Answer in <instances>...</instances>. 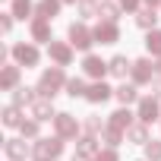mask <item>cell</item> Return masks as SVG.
<instances>
[{
    "instance_id": "6da1fadb",
    "label": "cell",
    "mask_w": 161,
    "mask_h": 161,
    "mask_svg": "<svg viewBox=\"0 0 161 161\" xmlns=\"http://www.w3.org/2000/svg\"><path fill=\"white\" fill-rule=\"evenodd\" d=\"M66 82L69 79L63 76V66H51V69H44L41 73V79H38V98H54L60 89H66Z\"/></svg>"
},
{
    "instance_id": "7a4b0ae2",
    "label": "cell",
    "mask_w": 161,
    "mask_h": 161,
    "mask_svg": "<svg viewBox=\"0 0 161 161\" xmlns=\"http://www.w3.org/2000/svg\"><path fill=\"white\" fill-rule=\"evenodd\" d=\"M63 155V139L54 136V139H38L35 142V161H57Z\"/></svg>"
},
{
    "instance_id": "3957f363",
    "label": "cell",
    "mask_w": 161,
    "mask_h": 161,
    "mask_svg": "<svg viewBox=\"0 0 161 161\" xmlns=\"http://www.w3.org/2000/svg\"><path fill=\"white\" fill-rule=\"evenodd\" d=\"M69 44L79 47V51H89V47L95 44V32H92L86 22H73V25H69Z\"/></svg>"
},
{
    "instance_id": "277c9868",
    "label": "cell",
    "mask_w": 161,
    "mask_h": 161,
    "mask_svg": "<svg viewBox=\"0 0 161 161\" xmlns=\"http://www.w3.org/2000/svg\"><path fill=\"white\" fill-rule=\"evenodd\" d=\"M10 54H13V60L19 63V66H38V60H41V54H38V47L35 44H13L10 47Z\"/></svg>"
},
{
    "instance_id": "5b68a950",
    "label": "cell",
    "mask_w": 161,
    "mask_h": 161,
    "mask_svg": "<svg viewBox=\"0 0 161 161\" xmlns=\"http://www.w3.org/2000/svg\"><path fill=\"white\" fill-rule=\"evenodd\" d=\"M133 86H148V82H155V63L148 60V57H142V60H136L133 63Z\"/></svg>"
},
{
    "instance_id": "8992f818",
    "label": "cell",
    "mask_w": 161,
    "mask_h": 161,
    "mask_svg": "<svg viewBox=\"0 0 161 161\" xmlns=\"http://www.w3.org/2000/svg\"><path fill=\"white\" fill-rule=\"evenodd\" d=\"M47 54H51V60L57 66H69L73 63V44L69 41H51L47 44Z\"/></svg>"
},
{
    "instance_id": "52a82bcc",
    "label": "cell",
    "mask_w": 161,
    "mask_h": 161,
    "mask_svg": "<svg viewBox=\"0 0 161 161\" xmlns=\"http://www.w3.org/2000/svg\"><path fill=\"white\" fill-rule=\"evenodd\" d=\"M136 117H139V123H152V120H158L161 117V104H158V98H139V111H136Z\"/></svg>"
},
{
    "instance_id": "ba28073f",
    "label": "cell",
    "mask_w": 161,
    "mask_h": 161,
    "mask_svg": "<svg viewBox=\"0 0 161 161\" xmlns=\"http://www.w3.org/2000/svg\"><path fill=\"white\" fill-rule=\"evenodd\" d=\"M54 130H57L60 139H76L79 136V123H76L73 114H57L54 117Z\"/></svg>"
},
{
    "instance_id": "9c48e42d",
    "label": "cell",
    "mask_w": 161,
    "mask_h": 161,
    "mask_svg": "<svg viewBox=\"0 0 161 161\" xmlns=\"http://www.w3.org/2000/svg\"><path fill=\"white\" fill-rule=\"evenodd\" d=\"M3 152L10 161H25L29 155H35V148H29L25 139H3Z\"/></svg>"
},
{
    "instance_id": "30bf717a",
    "label": "cell",
    "mask_w": 161,
    "mask_h": 161,
    "mask_svg": "<svg viewBox=\"0 0 161 161\" xmlns=\"http://www.w3.org/2000/svg\"><path fill=\"white\" fill-rule=\"evenodd\" d=\"M92 32H95V41H101V44H117V41H120V29H117V22H104V19H101Z\"/></svg>"
},
{
    "instance_id": "8fae6325",
    "label": "cell",
    "mask_w": 161,
    "mask_h": 161,
    "mask_svg": "<svg viewBox=\"0 0 161 161\" xmlns=\"http://www.w3.org/2000/svg\"><path fill=\"white\" fill-rule=\"evenodd\" d=\"M82 69H86V76H92V79H95V82H101V79H104V73H108V63H104L101 57H95V54H86Z\"/></svg>"
},
{
    "instance_id": "7c38bea8",
    "label": "cell",
    "mask_w": 161,
    "mask_h": 161,
    "mask_svg": "<svg viewBox=\"0 0 161 161\" xmlns=\"http://www.w3.org/2000/svg\"><path fill=\"white\" fill-rule=\"evenodd\" d=\"M0 89H3V92L19 89V63H10V66L0 69Z\"/></svg>"
},
{
    "instance_id": "4fadbf2b",
    "label": "cell",
    "mask_w": 161,
    "mask_h": 161,
    "mask_svg": "<svg viewBox=\"0 0 161 161\" xmlns=\"http://www.w3.org/2000/svg\"><path fill=\"white\" fill-rule=\"evenodd\" d=\"M111 95H114V89L104 82V79H101V82H92V86H89V95H86V98H89L92 104H104Z\"/></svg>"
},
{
    "instance_id": "5bb4252c",
    "label": "cell",
    "mask_w": 161,
    "mask_h": 161,
    "mask_svg": "<svg viewBox=\"0 0 161 161\" xmlns=\"http://www.w3.org/2000/svg\"><path fill=\"white\" fill-rule=\"evenodd\" d=\"M60 3H63V0H38V3H35V16L51 22L54 16H60Z\"/></svg>"
},
{
    "instance_id": "9a60e30c",
    "label": "cell",
    "mask_w": 161,
    "mask_h": 161,
    "mask_svg": "<svg viewBox=\"0 0 161 161\" xmlns=\"http://www.w3.org/2000/svg\"><path fill=\"white\" fill-rule=\"evenodd\" d=\"M98 152H101V145H98V139H95V136H89V133H86V136H79V139H76V155L95 158Z\"/></svg>"
},
{
    "instance_id": "2e32d148",
    "label": "cell",
    "mask_w": 161,
    "mask_h": 161,
    "mask_svg": "<svg viewBox=\"0 0 161 161\" xmlns=\"http://www.w3.org/2000/svg\"><path fill=\"white\" fill-rule=\"evenodd\" d=\"M38 101V89H29V86H19V89H13V101L10 104H16V108H22V104H35Z\"/></svg>"
},
{
    "instance_id": "e0dca14e",
    "label": "cell",
    "mask_w": 161,
    "mask_h": 161,
    "mask_svg": "<svg viewBox=\"0 0 161 161\" xmlns=\"http://www.w3.org/2000/svg\"><path fill=\"white\" fill-rule=\"evenodd\" d=\"M32 117H35L38 123H44V120H54L57 114H54V104H51V98H38V101L32 104Z\"/></svg>"
},
{
    "instance_id": "ac0fdd59",
    "label": "cell",
    "mask_w": 161,
    "mask_h": 161,
    "mask_svg": "<svg viewBox=\"0 0 161 161\" xmlns=\"http://www.w3.org/2000/svg\"><path fill=\"white\" fill-rule=\"evenodd\" d=\"M29 32H32V41H47V44L54 41V38H51V22H47V19H38V16H35Z\"/></svg>"
},
{
    "instance_id": "d6986e66",
    "label": "cell",
    "mask_w": 161,
    "mask_h": 161,
    "mask_svg": "<svg viewBox=\"0 0 161 161\" xmlns=\"http://www.w3.org/2000/svg\"><path fill=\"white\" fill-rule=\"evenodd\" d=\"M108 73H111V76H120V79H123L126 73H133V63H130V60H126L123 54H117V57H111V60H108Z\"/></svg>"
},
{
    "instance_id": "ffe728a7",
    "label": "cell",
    "mask_w": 161,
    "mask_h": 161,
    "mask_svg": "<svg viewBox=\"0 0 161 161\" xmlns=\"http://www.w3.org/2000/svg\"><path fill=\"white\" fill-rule=\"evenodd\" d=\"M108 126H114V130H130L133 126V114H130V108H120V111H114L111 114V120H108Z\"/></svg>"
},
{
    "instance_id": "44dd1931",
    "label": "cell",
    "mask_w": 161,
    "mask_h": 161,
    "mask_svg": "<svg viewBox=\"0 0 161 161\" xmlns=\"http://www.w3.org/2000/svg\"><path fill=\"white\" fill-rule=\"evenodd\" d=\"M126 139L130 142H136V145H148L152 139H148V126L145 123H133L130 130H126Z\"/></svg>"
},
{
    "instance_id": "7402d4cb",
    "label": "cell",
    "mask_w": 161,
    "mask_h": 161,
    "mask_svg": "<svg viewBox=\"0 0 161 161\" xmlns=\"http://www.w3.org/2000/svg\"><path fill=\"white\" fill-rule=\"evenodd\" d=\"M136 95H139V92H136V86H126V82L114 89V98H117L123 108H126V104H133V101H136Z\"/></svg>"
},
{
    "instance_id": "603a6c76",
    "label": "cell",
    "mask_w": 161,
    "mask_h": 161,
    "mask_svg": "<svg viewBox=\"0 0 161 161\" xmlns=\"http://www.w3.org/2000/svg\"><path fill=\"white\" fill-rule=\"evenodd\" d=\"M66 95L69 98H86L89 95V86H86V79H69V82H66Z\"/></svg>"
},
{
    "instance_id": "cb8c5ba5",
    "label": "cell",
    "mask_w": 161,
    "mask_h": 161,
    "mask_svg": "<svg viewBox=\"0 0 161 161\" xmlns=\"http://www.w3.org/2000/svg\"><path fill=\"white\" fill-rule=\"evenodd\" d=\"M155 22H158L155 10H148V7H145V10H139V13H136V25H139V29L152 32V29H155Z\"/></svg>"
},
{
    "instance_id": "d4e9b609",
    "label": "cell",
    "mask_w": 161,
    "mask_h": 161,
    "mask_svg": "<svg viewBox=\"0 0 161 161\" xmlns=\"http://www.w3.org/2000/svg\"><path fill=\"white\" fill-rule=\"evenodd\" d=\"M0 117H3V126H22V114H19L16 104H7Z\"/></svg>"
},
{
    "instance_id": "484cf974",
    "label": "cell",
    "mask_w": 161,
    "mask_h": 161,
    "mask_svg": "<svg viewBox=\"0 0 161 161\" xmlns=\"http://www.w3.org/2000/svg\"><path fill=\"white\" fill-rule=\"evenodd\" d=\"M145 47H148L152 57H161V29H152L145 35Z\"/></svg>"
},
{
    "instance_id": "4316f807",
    "label": "cell",
    "mask_w": 161,
    "mask_h": 161,
    "mask_svg": "<svg viewBox=\"0 0 161 161\" xmlns=\"http://www.w3.org/2000/svg\"><path fill=\"white\" fill-rule=\"evenodd\" d=\"M32 10H35V3H32V0H13V7H10V13H13L16 19L32 16Z\"/></svg>"
},
{
    "instance_id": "83f0119b",
    "label": "cell",
    "mask_w": 161,
    "mask_h": 161,
    "mask_svg": "<svg viewBox=\"0 0 161 161\" xmlns=\"http://www.w3.org/2000/svg\"><path fill=\"white\" fill-rule=\"evenodd\" d=\"M104 22H117L120 19V7L117 3H111V0H101V13H98Z\"/></svg>"
},
{
    "instance_id": "f1b7e54d",
    "label": "cell",
    "mask_w": 161,
    "mask_h": 161,
    "mask_svg": "<svg viewBox=\"0 0 161 161\" xmlns=\"http://www.w3.org/2000/svg\"><path fill=\"white\" fill-rule=\"evenodd\" d=\"M101 142H108V148H117V145L123 142V133H120V130H114V126H104Z\"/></svg>"
},
{
    "instance_id": "f546056e",
    "label": "cell",
    "mask_w": 161,
    "mask_h": 161,
    "mask_svg": "<svg viewBox=\"0 0 161 161\" xmlns=\"http://www.w3.org/2000/svg\"><path fill=\"white\" fill-rule=\"evenodd\" d=\"M101 13V7H98V0H79V16H86V19H92V16H98Z\"/></svg>"
},
{
    "instance_id": "4dcf8cb0",
    "label": "cell",
    "mask_w": 161,
    "mask_h": 161,
    "mask_svg": "<svg viewBox=\"0 0 161 161\" xmlns=\"http://www.w3.org/2000/svg\"><path fill=\"white\" fill-rule=\"evenodd\" d=\"M86 133H89V136L104 133V123H101V117H98V114H89V117H86Z\"/></svg>"
},
{
    "instance_id": "1f68e13d",
    "label": "cell",
    "mask_w": 161,
    "mask_h": 161,
    "mask_svg": "<svg viewBox=\"0 0 161 161\" xmlns=\"http://www.w3.org/2000/svg\"><path fill=\"white\" fill-rule=\"evenodd\" d=\"M19 133H22V139H35L38 136V120H22Z\"/></svg>"
},
{
    "instance_id": "d6a6232c",
    "label": "cell",
    "mask_w": 161,
    "mask_h": 161,
    "mask_svg": "<svg viewBox=\"0 0 161 161\" xmlns=\"http://www.w3.org/2000/svg\"><path fill=\"white\" fill-rule=\"evenodd\" d=\"M145 148V161H161V142H148V145H142Z\"/></svg>"
},
{
    "instance_id": "836d02e7",
    "label": "cell",
    "mask_w": 161,
    "mask_h": 161,
    "mask_svg": "<svg viewBox=\"0 0 161 161\" xmlns=\"http://www.w3.org/2000/svg\"><path fill=\"white\" fill-rule=\"evenodd\" d=\"M95 161H120V155H117V148H101L95 155Z\"/></svg>"
},
{
    "instance_id": "e575fe53",
    "label": "cell",
    "mask_w": 161,
    "mask_h": 161,
    "mask_svg": "<svg viewBox=\"0 0 161 161\" xmlns=\"http://www.w3.org/2000/svg\"><path fill=\"white\" fill-rule=\"evenodd\" d=\"M120 10H126V13H139V0H120Z\"/></svg>"
},
{
    "instance_id": "d590c367",
    "label": "cell",
    "mask_w": 161,
    "mask_h": 161,
    "mask_svg": "<svg viewBox=\"0 0 161 161\" xmlns=\"http://www.w3.org/2000/svg\"><path fill=\"white\" fill-rule=\"evenodd\" d=\"M0 29H3V32L13 29V13H0Z\"/></svg>"
},
{
    "instance_id": "8d00e7d4",
    "label": "cell",
    "mask_w": 161,
    "mask_h": 161,
    "mask_svg": "<svg viewBox=\"0 0 161 161\" xmlns=\"http://www.w3.org/2000/svg\"><path fill=\"white\" fill-rule=\"evenodd\" d=\"M152 92H155V98L161 101V76H158V79H155V82H152Z\"/></svg>"
},
{
    "instance_id": "74e56055",
    "label": "cell",
    "mask_w": 161,
    "mask_h": 161,
    "mask_svg": "<svg viewBox=\"0 0 161 161\" xmlns=\"http://www.w3.org/2000/svg\"><path fill=\"white\" fill-rule=\"evenodd\" d=\"M158 3H161V0H145V7H148V10H155Z\"/></svg>"
},
{
    "instance_id": "f35d334b",
    "label": "cell",
    "mask_w": 161,
    "mask_h": 161,
    "mask_svg": "<svg viewBox=\"0 0 161 161\" xmlns=\"http://www.w3.org/2000/svg\"><path fill=\"white\" fill-rule=\"evenodd\" d=\"M73 161H95V158H86V155H73Z\"/></svg>"
},
{
    "instance_id": "ab89813d",
    "label": "cell",
    "mask_w": 161,
    "mask_h": 161,
    "mask_svg": "<svg viewBox=\"0 0 161 161\" xmlns=\"http://www.w3.org/2000/svg\"><path fill=\"white\" fill-rule=\"evenodd\" d=\"M63 3H76V0H63Z\"/></svg>"
}]
</instances>
